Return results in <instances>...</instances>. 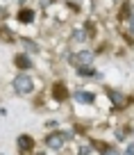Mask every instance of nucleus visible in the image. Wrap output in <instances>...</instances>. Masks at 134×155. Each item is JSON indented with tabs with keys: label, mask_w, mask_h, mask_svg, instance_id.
<instances>
[{
	"label": "nucleus",
	"mask_w": 134,
	"mask_h": 155,
	"mask_svg": "<svg viewBox=\"0 0 134 155\" xmlns=\"http://www.w3.org/2000/svg\"><path fill=\"white\" fill-rule=\"evenodd\" d=\"M14 89L18 94H30L32 91V78L25 75V73H21V75L14 78Z\"/></svg>",
	"instance_id": "1"
},
{
	"label": "nucleus",
	"mask_w": 134,
	"mask_h": 155,
	"mask_svg": "<svg viewBox=\"0 0 134 155\" xmlns=\"http://www.w3.org/2000/svg\"><path fill=\"white\" fill-rule=\"evenodd\" d=\"M16 64H18L21 68H27L30 66V59L25 57V55H18V57H16Z\"/></svg>",
	"instance_id": "7"
},
{
	"label": "nucleus",
	"mask_w": 134,
	"mask_h": 155,
	"mask_svg": "<svg viewBox=\"0 0 134 155\" xmlns=\"http://www.w3.org/2000/svg\"><path fill=\"white\" fill-rule=\"evenodd\" d=\"M93 59V53H89V50H82L77 57H71V62L73 64H89Z\"/></svg>",
	"instance_id": "3"
},
{
	"label": "nucleus",
	"mask_w": 134,
	"mask_h": 155,
	"mask_svg": "<svg viewBox=\"0 0 134 155\" xmlns=\"http://www.w3.org/2000/svg\"><path fill=\"white\" fill-rule=\"evenodd\" d=\"M75 101L77 103H93V94H89V91H75Z\"/></svg>",
	"instance_id": "4"
},
{
	"label": "nucleus",
	"mask_w": 134,
	"mask_h": 155,
	"mask_svg": "<svg viewBox=\"0 0 134 155\" xmlns=\"http://www.w3.org/2000/svg\"><path fill=\"white\" fill-rule=\"evenodd\" d=\"M107 155H116V153H114V150H107Z\"/></svg>",
	"instance_id": "10"
},
{
	"label": "nucleus",
	"mask_w": 134,
	"mask_h": 155,
	"mask_svg": "<svg viewBox=\"0 0 134 155\" xmlns=\"http://www.w3.org/2000/svg\"><path fill=\"white\" fill-rule=\"evenodd\" d=\"M125 155H134V144L129 146V150H127V153H125Z\"/></svg>",
	"instance_id": "9"
},
{
	"label": "nucleus",
	"mask_w": 134,
	"mask_h": 155,
	"mask_svg": "<svg viewBox=\"0 0 134 155\" xmlns=\"http://www.w3.org/2000/svg\"><path fill=\"white\" fill-rule=\"evenodd\" d=\"M64 139H66V135H59V132H55V135H50L48 139H46V144H48V148H62L64 146Z\"/></svg>",
	"instance_id": "2"
},
{
	"label": "nucleus",
	"mask_w": 134,
	"mask_h": 155,
	"mask_svg": "<svg viewBox=\"0 0 134 155\" xmlns=\"http://www.w3.org/2000/svg\"><path fill=\"white\" fill-rule=\"evenodd\" d=\"M18 18L23 21V23H27V21H32V18H34V14H32L30 9H23V12H21V16H18Z\"/></svg>",
	"instance_id": "6"
},
{
	"label": "nucleus",
	"mask_w": 134,
	"mask_h": 155,
	"mask_svg": "<svg viewBox=\"0 0 134 155\" xmlns=\"http://www.w3.org/2000/svg\"><path fill=\"white\" fill-rule=\"evenodd\" d=\"M18 148L21 150H27V148H32V139H30V137H18Z\"/></svg>",
	"instance_id": "5"
},
{
	"label": "nucleus",
	"mask_w": 134,
	"mask_h": 155,
	"mask_svg": "<svg viewBox=\"0 0 134 155\" xmlns=\"http://www.w3.org/2000/svg\"><path fill=\"white\" fill-rule=\"evenodd\" d=\"M132 30H134V18H132Z\"/></svg>",
	"instance_id": "11"
},
{
	"label": "nucleus",
	"mask_w": 134,
	"mask_h": 155,
	"mask_svg": "<svg viewBox=\"0 0 134 155\" xmlns=\"http://www.w3.org/2000/svg\"><path fill=\"white\" fill-rule=\"evenodd\" d=\"M25 48H27L30 53H37V50H39V48H37V44H32V41H25Z\"/></svg>",
	"instance_id": "8"
}]
</instances>
